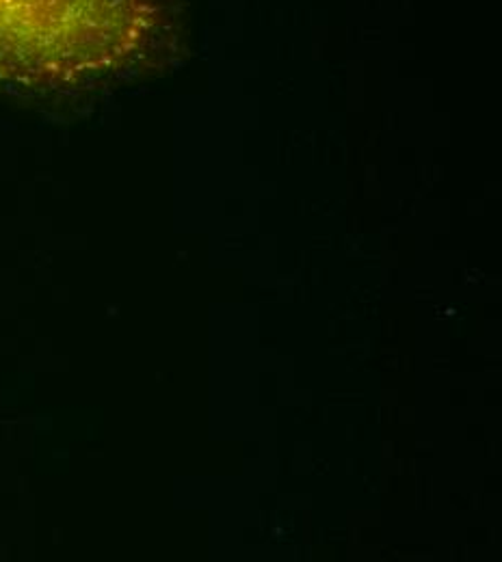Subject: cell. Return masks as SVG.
I'll use <instances>...</instances> for the list:
<instances>
[{
	"label": "cell",
	"instance_id": "6da1fadb",
	"mask_svg": "<svg viewBox=\"0 0 502 562\" xmlns=\"http://www.w3.org/2000/svg\"><path fill=\"white\" fill-rule=\"evenodd\" d=\"M147 0H0V78L74 80L104 71L140 48Z\"/></svg>",
	"mask_w": 502,
	"mask_h": 562
}]
</instances>
